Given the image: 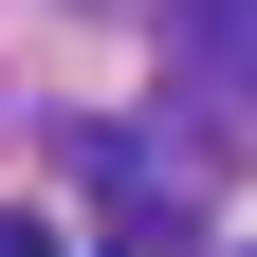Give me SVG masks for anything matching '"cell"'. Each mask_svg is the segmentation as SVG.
<instances>
[{
  "label": "cell",
  "instance_id": "obj_2",
  "mask_svg": "<svg viewBox=\"0 0 257 257\" xmlns=\"http://www.w3.org/2000/svg\"><path fill=\"white\" fill-rule=\"evenodd\" d=\"M110 257H202V202H184V184H128L110 202Z\"/></svg>",
  "mask_w": 257,
  "mask_h": 257
},
{
  "label": "cell",
  "instance_id": "obj_1",
  "mask_svg": "<svg viewBox=\"0 0 257 257\" xmlns=\"http://www.w3.org/2000/svg\"><path fill=\"white\" fill-rule=\"evenodd\" d=\"M166 55L202 128H257V0H166Z\"/></svg>",
  "mask_w": 257,
  "mask_h": 257
},
{
  "label": "cell",
  "instance_id": "obj_3",
  "mask_svg": "<svg viewBox=\"0 0 257 257\" xmlns=\"http://www.w3.org/2000/svg\"><path fill=\"white\" fill-rule=\"evenodd\" d=\"M0 257H55V220H0Z\"/></svg>",
  "mask_w": 257,
  "mask_h": 257
}]
</instances>
